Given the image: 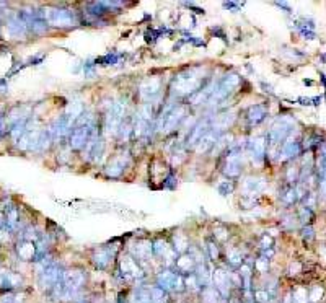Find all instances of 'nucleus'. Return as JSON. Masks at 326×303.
<instances>
[{
  "label": "nucleus",
  "mask_w": 326,
  "mask_h": 303,
  "mask_svg": "<svg viewBox=\"0 0 326 303\" xmlns=\"http://www.w3.org/2000/svg\"><path fill=\"white\" fill-rule=\"evenodd\" d=\"M201 300L203 303H222L225 299H222V295L217 292L216 287L209 285V287L201 290Z\"/></svg>",
  "instance_id": "obj_27"
},
{
  "label": "nucleus",
  "mask_w": 326,
  "mask_h": 303,
  "mask_svg": "<svg viewBox=\"0 0 326 303\" xmlns=\"http://www.w3.org/2000/svg\"><path fill=\"white\" fill-rule=\"evenodd\" d=\"M7 28L13 38H25L29 33L28 23L21 15H16V16H13V18H10L7 23Z\"/></svg>",
  "instance_id": "obj_20"
},
{
  "label": "nucleus",
  "mask_w": 326,
  "mask_h": 303,
  "mask_svg": "<svg viewBox=\"0 0 326 303\" xmlns=\"http://www.w3.org/2000/svg\"><path fill=\"white\" fill-rule=\"evenodd\" d=\"M254 269H256L258 272L261 274H266L269 271V259H266V258H258L256 261H254Z\"/></svg>",
  "instance_id": "obj_41"
},
{
  "label": "nucleus",
  "mask_w": 326,
  "mask_h": 303,
  "mask_svg": "<svg viewBox=\"0 0 326 303\" xmlns=\"http://www.w3.org/2000/svg\"><path fill=\"white\" fill-rule=\"evenodd\" d=\"M85 113V106L82 101H72L67 106V111H65V118L69 119L70 124H77V121H79L82 116Z\"/></svg>",
  "instance_id": "obj_25"
},
{
  "label": "nucleus",
  "mask_w": 326,
  "mask_h": 303,
  "mask_svg": "<svg viewBox=\"0 0 326 303\" xmlns=\"http://www.w3.org/2000/svg\"><path fill=\"white\" fill-rule=\"evenodd\" d=\"M297 199H299V197H297V192H295L294 186H289V188L281 194V201L286 204V206H292V204Z\"/></svg>",
  "instance_id": "obj_35"
},
{
  "label": "nucleus",
  "mask_w": 326,
  "mask_h": 303,
  "mask_svg": "<svg viewBox=\"0 0 326 303\" xmlns=\"http://www.w3.org/2000/svg\"><path fill=\"white\" fill-rule=\"evenodd\" d=\"M185 289L189 290V292H201V285L198 282V277H196L194 274L185 277Z\"/></svg>",
  "instance_id": "obj_36"
},
{
  "label": "nucleus",
  "mask_w": 326,
  "mask_h": 303,
  "mask_svg": "<svg viewBox=\"0 0 326 303\" xmlns=\"http://www.w3.org/2000/svg\"><path fill=\"white\" fill-rule=\"evenodd\" d=\"M268 303H281V300H276V299H272V300H269Z\"/></svg>",
  "instance_id": "obj_46"
},
{
  "label": "nucleus",
  "mask_w": 326,
  "mask_h": 303,
  "mask_svg": "<svg viewBox=\"0 0 326 303\" xmlns=\"http://www.w3.org/2000/svg\"><path fill=\"white\" fill-rule=\"evenodd\" d=\"M153 254L160 256V258H165L167 254L175 256L176 253L173 251V246H170L165 240H157L155 243H153Z\"/></svg>",
  "instance_id": "obj_29"
},
{
  "label": "nucleus",
  "mask_w": 326,
  "mask_h": 303,
  "mask_svg": "<svg viewBox=\"0 0 326 303\" xmlns=\"http://www.w3.org/2000/svg\"><path fill=\"white\" fill-rule=\"evenodd\" d=\"M134 303H153L152 302V295H150V289L140 285L137 289V292L134 295Z\"/></svg>",
  "instance_id": "obj_31"
},
{
  "label": "nucleus",
  "mask_w": 326,
  "mask_h": 303,
  "mask_svg": "<svg viewBox=\"0 0 326 303\" xmlns=\"http://www.w3.org/2000/svg\"><path fill=\"white\" fill-rule=\"evenodd\" d=\"M0 303H25V299H23L20 294L8 292L0 297Z\"/></svg>",
  "instance_id": "obj_40"
},
{
  "label": "nucleus",
  "mask_w": 326,
  "mask_h": 303,
  "mask_svg": "<svg viewBox=\"0 0 326 303\" xmlns=\"http://www.w3.org/2000/svg\"><path fill=\"white\" fill-rule=\"evenodd\" d=\"M186 118V108L185 106H175V109L171 111L165 121L162 122V127H160V131L163 134H170L173 132L178 126L181 124V121Z\"/></svg>",
  "instance_id": "obj_11"
},
{
  "label": "nucleus",
  "mask_w": 326,
  "mask_h": 303,
  "mask_svg": "<svg viewBox=\"0 0 326 303\" xmlns=\"http://www.w3.org/2000/svg\"><path fill=\"white\" fill-rule=\"evenodd\" d=\"M206 244H207V246H206L207 256H209V259L212 261V263H216V261L218 259V248H217V243L212 241V240H209Z\"/></svg>",
  "instance_id": "obj_38"
},
{
  "label": "nucleus",
  "mask_w": 326,
  "mask_h": 303,
  "mask_svg": "<svg viewBox=\"0 0 326 303\" xmlns=\"http://www.w3.org/2000/svg\"><path fill=\"white\" fill-rule=\"evenodd\" d=\"M127 165H129V155L119 153L108 163V166H106V174H108L109 178H119L121 174L126 171Z\"/></svg>",
  "instance_id": "obj_15"
},
{
  "label": "nucleus",
  "mask_w": 326,
  "mask_h": 303,
  "mask_svg": "<svg viewBox=\"0 0 326 303\" xmlns=\"http://www.w3.org/2000/svg\"><path fill=\"white\" fill-rule=\"evenodd\" d=\"M253 299L256 303H268L269 300H272V297L269 292H266L264 289H256V290H253Z\"/></svg>",
  "instance_id": "obj_37"
},
{
  "label": "nucleus",
  "mask_w": 326,
  "mask_h": 303,
  "mask_svg": "<svg viewBox=\"0 0 326 303\" xmlns=\"http://www.w3.org/2000/svg\"><path fill=\"white\" fill-rule=\"evenodd\" d=\"M95 134L93 124L88 126H79L69 134V147L74 150H80L85 149V145L88 144V141L92 139V136Z\"/></svg>",
  "instance_id": "obj_7"
},
{
  "label": "nucleus",
  "mask_w": 326,
  "mask_h": 303,
  "mask_svg": "<svg viewBox=\"0 0 326 303\" xmlns=\"http://www.w3.org/2000/svg\"><path fill=\"white\" fill-rule=\"evenodd\" d=\"M325 295V290L323 287H320V285H312V287H308V303H317L323 299Z\"/></svg>",
  "instance_id": "obj_33"
},
{
  "label": "nucleus",
  "mask_w": 326,
  "mask_h": 303,
  "mask_svg": "<svg viewBox=\"0 0 326 303\" xmlns=\"http://www.w3.org/2000/svg\"><path fill=\"white\" fill-rule=\"evenodd\" d=\"M80 303H85V302H80Z\"/></svg>",
  "instance_id": "obj_48"
},
{
  "label": "nucleus",
  "mask_w": 326,
  "mask_h": 303,
  "mask_svg": "<svg viewBox=\"0 0 326 303\" xmlns=\"http://www.w3.org/2000/svg\"><path fill=\"white\" fill-rule=\"evenodd\" d=\"M268 116V108L264 104H254V106H250L246 111V121L250 126H258L259 122H263Z\"/></svg>",
  "instance_id": "obj_22"
},
{
  "label": "nucleus",
  "mask_w": 326,
  "mask_h": 303,
  "mask_svg": "<svg viewBox=\"0 0 326 303\" xmlns=\"http://www.w3.org/2000/svg\"><path fill=\"white\" fill-rule=\"evenodd\" d=\"M149 289H150V295H152V302L153 303H167L168 294L165 292V290L157 287V285H152V287H149Z\"/></svg>",
  "instance_id": "obj_34"
},
{
  "label": "nucleus",
  "mask_w": 326,
  "mask_h": 303,
  "mask_svg": "<svg viewBox=\"0 0 326 303\" xmlns=\"http://www.w3.org/2000/svg\"><path fill=\"white\" fill-rule=\"evenodd\" d=\"M114 256L116 253L111 246H102V248L95 249L92 259L97 269H106V267L111 264V261L114 259Z\"/></svg>",
  "instance_id": "obj_13"
},
{
  "label": "nucleus",
  "mask_w": 326,
  "mask_h": 303,
  "mask_svg": "<svg viewBox=\"0 0 326 303\" xmlns=\"http://www.w3.org/2000/svg\"><path fill=\"white\" fill-rule=\"evenodd\" d=\"M126 119V101L112 103L105 119V129L108 134H117Z\"/></svg>",
  "instance_id": "obj_3"
},
{
  "label": "nucleus",
  "mask_w": 326,
  "mask_h": 303,
  "mask_svg": "<svg viewBox=\"0 0 326 303\" xmlns=\"http://www.w3.org/2000/svg\"><path fill=\"white\" fill-rule=\"evenodd\" d=\"M212 287L222 295V299H230V290H232V282H230V272L225 269H214L212 272Z\"/></svg>",
  "instance_id": "obj_8"
},
{
  "label": "nucleus",
  "mask_w": 326,
  "mask_h": 303,
  "mask_svg": "<svg viewBox=\"0 0 326 303\" xmlns=\"http://www.w3.org/2000/svg\"><path fill=\"white\" fill-rule=\"evenodd\" d=\"M218 136H220V134L216 132V131L211 127V131L207 132L203 139H201L198 145H196V150H198V153H206V152H209V150L214 149L216 141H217Z\"/></svg>",
  "instance_id": "obj_24"
},
{
  "label": "nucleus",
  "mask_w": 326,
  "mask_h": 303,
  "mask_svg": "<svg viewBox=\"0 0 326 303\" xmlns=\"http://www.w3.org/2000/svg\"><path fill=\"white\" fill-rule=\"evenodd\" d=\"M189 136L186 139V147H196L199 144V141L203 139L207 132L211 131V122L209 119H204V121H199L193 129H189Z\"/></svg>",
  "instance_id": "obj_16"
},
{
  "label": "nucleus",
  "mask_w": 326,
  "mask_h": 303,
  "mask_svg": "<svg viewBox=\"0 0 326 303\" xmlns=\"http://www.w3.org/2000/svg\"><path fill=\"white\" fill-rule=\"evenodd\" d=\"M103 150H105V141L102 136H98L97 131L92 136V139L88 141V144L85 145V150H84V158L87 161H93V160H98L100 156L103 155Z\"/></svg>",
  "instance_id": "obj_10"
},
{
  "label": "nucleus",
  "mask_w": 326,
  "mask_h": 303,
  "mask_svg": "<svg viewBox=\"0 0 326 303\" xmlns=\"http://www.w3.org/2000/svg\"><path fill=\"white\" fill-rule=\"evenodd\" d=\"M153 254V243L149 240H139L134 246H130V256L137 261H147Z\"/></svg>",
  "instance_id": "obj_19"
},
{
  "label": "nucleus",
  "mask_w": 326,
  "mask_h": 303,
  "mask_svg": "<svg viewBox=\"0 0 326 303\" xmlns=\"http://www.w3.org/2000/svg\"><path fill=\"white\" fill-rule=\"evenodd\" d=\"M181 303H188V302H181Z\"/></svg>",
  "instance_id": "obj_47"
},
{
  "label": "nucleus",
  "mask_w": 326,
  "mask_h": 303,
  "mask_svg": "<svg viewBox=\"0 0 326 303\" xmlns=\"http://www.w3.org/2000/svg\"><path fill=\"white\" fill-rule=\"evenodd\" d=\"M259 246H261V251H263V249L272 248V238H271V236H268V235H264L263 238H261Z\"/></svg>",
  "instance_id": "obj_43"
},
{
  "label": "nucleus",
  "mask_w": 326,
  "mask_h": 303,
  "mask_svg": "<svg viewBox=\"0 0 326 303\" xmlns=\"http://www.w3.org/2000/svg\"><path fill=\"white\" fill-rule=\"evenodd\" d=\"M299 219L302 220V224L304 225H310L313 222V219H315V212H313V209H310V207L300 206L299 207Z\"/></svg>",
  "instance_id": "obj_32"
},
{
  "label": "nucleus",
  "mask_w": 326,
  "mask_h": 303,
  "mask_svg": "<svg viewBox=\"0 0 326 303\" xmlns=\"http://www.w3.org/2000/svg\"><path fill=\"white\" fill-rule=\"evenodd\" d=\"M292 124H294L292 119L281 118L268 131V134H266V142H268L269 145H272V147H274V145H279L281 142H284V141H286V137L290 134V131H292Z\"/></svg>",
  "instance_id": "obj_5"
},
{
  "label": "nucleus",
  "mask_w": 326,
  "mask_h": 303,
  "mask_svg": "<svg viewBox=\"0 0 326 303\" xmlns=\"http://www.w3.org/2000/svg\"><path fill=\"white\" fill-rule=\"evenodd\" d=\"M162 91V80L160 78H147L139 86V95L145 103L155 101Z\"/></svg>",
  "instance_id": "obj_9"
},
{
  "label": "nucleus",
  "mask_w": 326,
  "mask_h": 303,
  "mask_svg": "<svg viewBox=\"0 0 326 303\" xmlns=\"http://www.w3.org/2000/svg\"><path fill=\"white\" fill-rule=\"evenodd\" d=\"M227 261L232 267H241L245 264V256L240 248H230L227 251Z\"/></svg>",
  "instance_id": "obj_28"
},
{
  "label": "nucleus",
  "mask_w": 326,
  "mask_h": 303,
  "mask_svg": "<svg viewBox=\"0 0 326 303\" xmlns=\"http://www.w3.org/2000/svg\"><path fill=\"white\" fill-rule=\"evenodd\" d=\"M302 144L299 141H287L282 144V147L279 150V160H290V158H295L302 153Z\"/></svg>",
  "instance_id": "obj_21"
},
{
  "label": "nucleus",
  "mask_w": 326,
  "mask_h": 303,
  "mask_svg": "<svg viewBox=\"0 0 326 303\" xmlns=\"http://www.w3.org/2000/svg\"><path fill=\"white\" fill-rule=\"evenodd\" d=\"M119 272L124 281H139L144 277V271H142L137 259H134L130 254H122L119 259Z\"/></svg>",
  "instance_id": "obj_6"
},
{
  "label": "nucleus",
  "mask_w": 326,
  "mask_h": 303,
  "mask_svg": "<svg viewBox=\"0 0 326 303\" xmlns=\"http://www.w3.org/2000/svg\"><path fill=\"white\" fill-rule=\"evenodd\" d=\"M16 254L21 261H36L38 258V246L34 241L21 240L16 243Z\"/></svg>",
  "instance_id": "obj_18"
},
{
  "label": "nucleus",
  "mask_w": 326,
  "mask_h": 303,
  "mask_svg": "<svg viewBox=\"0 0 326 303\" xmlns=\"http://www.w3.org/2000/svg\"><path fill=\"white\" fill-rule=\"evenodd\" d=\"M266 149H268V142H266V137H253L248 141L246 144V150L253 161H261L266 155Z\"/></svg>",
  "instance_id": "obj_12"
},
{
  "label": "nucleus",
  "mask_w": 326,
  "mask_h": 303,
  "mask_svg": "<svg viewBox=\"0 0 326 303\" xmlns=\"http://www.w3.org/2000/svg\"><path fill=\"white\" fill-rule=\"evenodd\" d=\"M41 16L47 23V26H56V28H70L75 26L79 20L77 15L69 8H46L44 11H39Z\"/></svg>",
  "instance_id": "obj_2"
},
{
  "label": "nucleus",
  "mask_w": 326,
  "mask_h": 303,
  "mask_svg": "<svg viewBox=\"0 0 326 303\" xmlns=\"http://www.w3.org/2000/svg\"><path fill=\"white\" fill-rule=\"evenodd\" d=\"M243 189H245L246 196L253 197L266 189V181L263 178H246L243 181Z\"/></svg>",
  "instance_id": "obj_23"
},
{
  "label": "nucleus",
  "mask_w": 326,
  "mask_h": 303,
  "mask_svg": "<svg viewBox=\"0 0 326 303\" xmlns=\"http://www.w3.org/2000/svg\"><path fill=\"white\" fill-rule=\"evenodd\" d=\"M157 287H160L165 292H181L185 290V277L180 276L176 271L165 269L157 276Z\"/></svg>",
  "instance_id": "obj_4"
},
{
  "label": "nucleus",
  "mask_w": 326,
  "mask_h": 303,
  "mask_svg": "<svg viewBox=\"0 0 326 303\" xmlns=\"http://www.w3.org/2000/svg\"><path fill=\"white\" fill-rule=\"evenodd\" d=\"M199 86H201V75L198 74L196 69H191V71L176 75L173 85H171V93H173V96L194 95V93H198Z\"/></svg>",
  "instance_id": "obj_1"
},
{
  "label": "nucleus",
  "mask_w": 326,
  "mask_h": 303,
  "mask_svg": "<svg viewBox=\"0 0 326 303\" xmlns=\"http://www.w3.org/2000/svg\"><path fill=\"white\" fill-rule=\"evenodd\" d=\"M196 266H198V263H196V259L189 253L180 254L178 256V259H175V271L183 277L194 274Z\"/></svg>",
  "instance_id": "obj_14"
},
{
  "label": "nucleus",
  "mask_w": 326,
  "mask_h": 303,
  "mask_svg": "<svg viewBox=\"0 0 326 303\" xmlns=\"http://www.w3.org/2000/svg\"><path fill=\"white\" fill-rule=\"evenodd\" d=\"M214 236L217 238V240L225 241L228 238V231L225 230L223 227H216V228H214Z\"/></svg>",
  "instance_id": "obj_42"
},
{
  "label": "nucleus",
  "mask_w": 326,
  "mask_h": 303,
  "mask_svg": "<svg viewBox=\"0 0 326 303\" xmlns=\"http://www.w3.org/2000/svg\"><path fill=\"white\" fill-rule=\"evenodd\" d=\"M302 233H304V238H308V240H312V238H313V230H312L310 225H307L305 228L302 230Z\"/></svg>",
  "instance_id": "obj_44"
},
{
  "label": "nucleus",
  "mask_w": 326,
  "mask_h": 303,
  "mask_svg": "<svg viewBox=\"0 0 326 303\" xmlns=\"http://www.w3.org/2000/svg\"><path fill=\"white\" fill-rule=\"evenodd\" d=\"M292 303H308V289L304 285H297L292 292H290Z\"/></svg>",
  "instance_id": "obj_30"
},
{
  "label": "nucleus",
  "mask_w": 326,
  "mask_h": 303,
  "mask_svg": "<svg viewBox=\"0 0 326 303\" xmlns=\"http://www.w3.org/2000/svg\"><path fill=\"white\" fill-rule=\"evenodd\" d=\"M3 129H5V122H3V119L0 118V136L3 134Z\"/></svg>",
  "instance_id": "obj_45"
},
{
  "label": "nucleus",
  "mask_w": 326,
  "mask_h": 303,
  "mask_svg": "<svg viewBox=\"0 0 326 303\" xmlns=\"http://www.w3.org/2000/svg\"><path fill=\"white\" fill-rule=\"evenodd\" d=\"M217 191L220 192V196L227 197L233 192V181H228V179H225V181L218 183L217 184Z\"/></svg>",
  "instance_id": "obj_39"
},
{
  "label": "nucleus",
  "mask_w": 326,
  "mask_h": 303,
  "mask_svg": "<svg viewBox=\"0 0 326 303\" xmlns=\"http://www.w3.org/2000/svg\"><path fill=\"white\" fill-rule=\"evenodd\" d=\"M23 284L20 274H16L10 269H0V289L5 290H16Z\"/></svg>",
  "instance_id": "obj_17"
},
{
  "label": "nucleus",
  "mask_w": 326,
  "mask_h": 303,
  "mask_svg": "<svg viewBox=\"0 0 326 303\" xmlns=\"http://www.w3.org/2000/svg\"><path fill=\"white\" fill-rule=\"evenodd\" d=\"M173 251L178 254H185L189 251V240L185 233L178 231L173 236Z\"/></svg>",
  "instance_id": "obj_26"
}]
</instances>
